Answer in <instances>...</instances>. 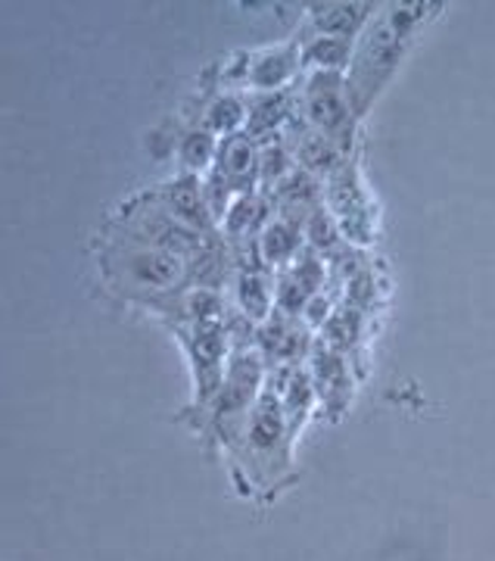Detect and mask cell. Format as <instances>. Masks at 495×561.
Masks as SVG:
<instances>
[{
    "label": "cell",
    "instance_id": "3",
    "mask_svg": "<svg viewBox=\"0 0 495 561\" xmlns=\"http://www.w3.org/2000/svg\"><path fill=\"white\" fill-rule=\"evenodd\" d=\"M309 113L312 119L334 128L343 122V98H339V81L334 76H318L312 84H309Z\"/></svg>",
    "mask_w": 495,
    "mask_h": 561
},
{
    "label": "cell",
    "instance_id": "5",
    "mask_svg": "<svg viewBox=\"0 0 495 561\" xmlns=\"http://www.w3.org/2000/svg\"><path fill=\"white\" fill-rule=\"evenodd\" d=\"M172 209L175 216L184 219L187 225H206V203L199 197V187L194 179H181L172 187Z\"/></svg>",
    "mask_w": 495,
    "mask_h": 561
},
{
    "label": "cell",
    "instance_id": "15",
    "mask_svg": "<svg viewBox=\"0 0 495 561\" xmlns=\"http://www.w3.org/2000/svg\"><path fill=\"white\" fill-rule=\"evenodd\" d=\"M334 13H337V16H331V13H327V16H321L318 22H321L324 28H331V32H339V35H343L346 28H353V25L361 20V13H353V7H337Z\"/></svg>",
    "mask_w": 495,
    "mask_h": 561
},
{
    "label": "cell",
    "instance_id": "2",
    "mask_svg": "<svg viewBox=\"0 0 495 561\" xmlns=\"http://www.w3.org/2000/svg\"><path fill=\"white\" fill-rule=\"evenodd\" d=\"M256 378L258 371L253 362H238V365H234L231 378H228V383H225L221 393H218V419H231V415H240V412L246 409V402L253 397V387H256Z\"/></svg>",
    "mask_w": 495,
    "mask_h": 561
},
{
    "label": "cell",
    "instance_id": "4",
    "mask_svg": "<svg viewBox=\"0 0 495 561\" xmlns=\"http://www.w3.org/2000/svg\"><path fill=\"white\" fill-rule=\"evenodd\" d=\"M131 275L147 284V287H169L172 280H179L181 265L175 256L169 253H159V250H150V253H135L131 256Z\"/></svg>",
    "mask_w": 495,
    "mask_h": 561
},
{
    "label": "cell",
    "instance_id": "7",
    "mask_svg": "<svg viewBox=\"0 0 495 561\" xmlns=\"http://www.w3.org/2000/svg\"><path fill=\"white\" fill-rule=\"evenodd\" d=\"M306 57L312 62H324V66H337L346 57V41L343 38H318L309 50H306Z\"/></svg>",
    "mask_w": 495,
    "mask_h": 561
},
{
    "label": "cell",
    "instance_id": "14",
    "mask_svg": "<svg viewBox=\"0 0 495 561\" xmlns=\"http://www.w3.org/2000/svg\"><path fill=\"white\" fill-rule=\"evenodd\" d=\"M240 300H243L246 309H253L258 316L265 309V287H262V280L243 278V284H240Z\"/></svg>",
    "mask_w": 495,
    "mask_h": 561
},
{
    "label": "cell",
    "instance_id": "9",
    "mask_svg": "<svg viewBox=\"0 0 495 561\" xmlns=\"http://www.w3.org/2000/svg\"><path fill=\"white\" fill-rule=\"evenodd\" d=\"M218 356H221V334H218L216 328H206V331H199L197 337V359L199 365L209 371V368H216Z\"/></svg>",
    "mask_w": 495,
    "mask_h": 561
},
{
    "label": "cell",
    "instance_id": "8",
    "mask_svg": "<svg viewBox=\"0 0 495 561\" xmlns=\"http://www.w3.org/2000/svg\"><path fill=\"white\" fill-rule=\"evenodd\" d=\"M287 72H290L287 57H265V60L256 66L253 79H256V84H262V88H275L278 81L287 79Z\"/></svg>",
    "mask_w": 495,
    "mask_h": 561
},
{
    "label": "cell",
    "instance_id": "17",
    "mask_svg": "<svg viewBox=\"0 0 495 561\" xmlns=\"http://www.w3.org/2000/svg\"><path fill=\"white\" fill-rule=\"evenodd\" d=\"M191 309H194V316H212L218 309V302L212 294H197V297L191 300Z\"/></svg>",
    "mask_w": 495,
    "mask_h": 561
},
{
    "label": "cell",
    "instance_id": "6",
    "mask_svg": "<svg viewBox=\"0 0 495 561\" xmlns=\"http://www.w3.org/2000/svg\"><path fill=\"white\" fill-rule=\"evenodd\" d=\"M293 247H297V231H293V225L278 221V225L268 228V234H265V253H268V260H284V256H290Z\"/></svg>",
    "mask_w": 495,
    "mask_h": 561
},
{
    "label": "cell",
    "instance_id": "16",
    "mask_svg": "<svg viewBox=\"0 0 495 561\" xmlns=\"http://www.w3.org/2000/svg\"><path fill=\"white\" fill-rule=\"evenodd\" d=\"M312 238H315V243H324V247H331V243H334V228H331V221L318 216V219L312 221Z\"/></svg>",
    "mask_w": 495,
    "mask_h": 561
},
{
    "label": "cell",
    "instance_id": "11",
    "mask_svg": "<svg viewBox=\"0 0 495 561\" xmlns=\"http://www.w3.org/2000/svg\"><path fill=\"white\" fill-rule=\"evenodd\" d=\"M225 165H228V172L243 175V172L253 165V150H250V144H246V140H231V144H228V153H225Z\"/></svg>",
    "mask_w": 495,
    "mask_h": 561
},
{
    "label": "cell",
    "instance_id": "10",
    "mask_svg": "<svg viewBox=\"0 0 495 561\" xmlns=\"http://www.w3.org/2000/svg\"><path fill=\"white\" fill-rule=\"evenodd\" d=\"M181 153H184V162H191V165H206L209 157H212V138L209 135H191V138L184 140V147H181Z\"/></svg>",
    "mask_w": 495,
    "mask_h": 561
},
{
    "label": "cell",
    "instance_id": "1",
    "mask_svg": "<svg viewBox=\"0 0 495 561\" xmlns=\"http://www.w3.org/2000/svg\"><path fill=\"white\" fill-rule=\"evenodd\" d=\"M246 446L262 465H272V459L278 456V449L284 446V415L272 400L262 402L253 421H250Z\"/></svg>",
    "mask_w": 495,
    "mask_h": 561
},
{
    "label": "cell",
    "instance_id": "12",
    "mask_svg": "<svg viewBox=\"0 0 495 561\" xmlns=\"http://www.w3.org/2000/svg\"><path fill=\"white\" fill-rule=\"evenodd\" d=\"M209 119H212L216 128H231V125H238L243 119V106L234 98H225V101H218L212 106V116Z\"/></svg>",
    "mask_w": 495,
    "mask_h": 561
},
{
    "label": "cell",
    "instance_id": "13",
    "mask_svg": "<svg viewBox=\"0 0 495 561\" xmlns=\"http://www.w3.org/2000/svg\"><path fill=\"white\" fill-rule=\"evenodd\" d=\"M280 106H284V101H280L278 94H275V98H265L262 103H256V113H253V128H256V131H262V128H268L272 122H278Z\"/></svg>",
    "mask_w": 495,
    "mask_h": 561
}]
</instances>
